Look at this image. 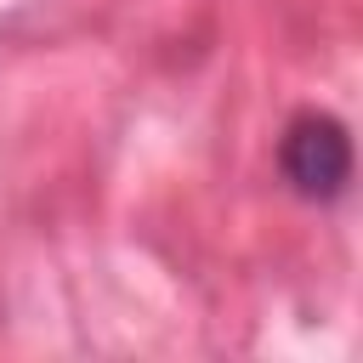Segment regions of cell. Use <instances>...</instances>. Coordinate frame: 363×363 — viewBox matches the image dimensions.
<instances>
[{"mask_svg":"<svg viewBox=\"0 0 363 363\" xmlns=\"http://www.w3.org/2000/svg\"><path fill=\"white\" fill-rule=\"evenodd\" d=\"M278 170L289 182V193L329 204L346 193L352 182V136L335 113H295L278 136Z\"/></svg>","mask_w":363,"mask_h":363,"instance_id":"6da1fadb","label":"cell"}]
</instances>
